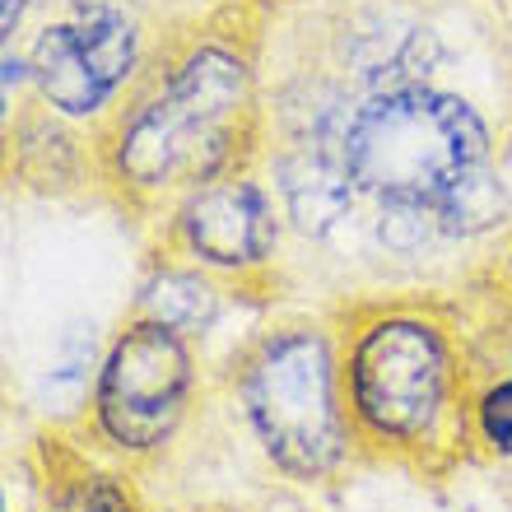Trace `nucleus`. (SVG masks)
Segmentation results:
<instances>
[{
  "label": "nucleus",
  "instance_id": "nucleus-1",
  "mask_svg": "<svg viewBox=\"0 0 512 512\" xmlns=\"http://www.w3.org/2000/svg\"><path fill=\"white\" fill-rule=\"evenodd\" d=\"M252 135V70L233 47H191L168 80L117 117L108 173L131 196H163L229 177Z\"/></svg>",
  "mask_w": 512,
  "mask_h": 512
},
{
  "label": "nucleus",
  "instance_id": "nucleus-2",
  "mask_svg": "<svg viewBox=\"0 0 512 512\" xmlns=\"http://www.w3.org/2000/svg\"><path fill=\"white\" fill-rule=\"evenodd\" d=\"M345 401L359 443L424 466L466 433L452 336L424 312H378L345 354Z\"/></svg>",
  "mask_w": 512,
  "mask_h": 512
},
{
  "label": "nucleus",
  "instance_id": "nucleus-3",
  "mask_svg": "<svg viewBox=\"0 0 512 512\" xmlns=\"http://www.w3.org/2000/svg\"><path fill=\"white\" fill-rule=\"evenodd\" d=\"M238 405L256 447L284 480L326 485L354 457V419L340 391L336 345L322 326H270L238 354Z\"/></svg>",
  "mask_w": 512,
  "mask_h": 512
},
{
  "label": "nucleus",
  "instance_id": "nucleus-4",
  "mask_svg": "<svg viewBox=\"0 0 512 512\" xmlns=\"http://www.w3.org/2000/svg\"><path fill=\"white\" fill-rule=\"evenodd\" d=\"M340 159L359 196L438 201L452 182L489 163V126L457 94L410 84L359 98L340 131Z\"/></svg>",
  "mask_w": 512,
  "mask_h": 512
},
{
  "label": "nucleus",
  "instance_id": "nucleus-5",
  "mask_svg": "<svg viewBox=\"0 0 512 512\" xmlns=\"http://www.w3.org/2000/svg\"><path fill=\"white\" fill-rule=\"evenodd\" d=\"M196 364L187 336L173 326L135 317L108 345L94 382V429L122 457H154L173 443L187 415Z\"/></svg>",
  "mask_w": 512,
  "mask_h": 512
},
{
  "label": "nucleus",
  "instance_id": "nucleus-6",
  "mask_svg": "<svg viewBox=\"0 0 512 512\" xmlns=\"http://www.w3.org/2000/svg\"><path fill=\"white\" fill-rule=\"evenodd\" d=\"M135 70V24L117 5H80L61 24L42 28L28 75L38 84L42 103L61 117H98Z\"/></svg>",
  "mask_w": 512,
  "mask_h": 512
},
{
  "label": "nucleus",
  "instance_id": "nucleus-7",
  "mask_svg": "<svg viewBox=\"0 0 512 512\" xmlns=\"http://www.w3.org/2000/svg\"><path fill=\"white\" fill-rule=\"evenodd\" d=\"M173 233L201 266L247 275V270L266 266L275 256L280 210H275V196L261 182L229 173L187 191V201L177 205Z\"/></svg>",
  "mask_w": 512,
  "mask_h": 512
},
{
  "label": "nucleus",
  "instance_id": "nucleus-8",
  "mask_svg": "<svg viewBox=\"0 0 512 512\" xmlns=\"http://www.w3.org/2000/svg\"><path fill=\"white\" fill-rule=\"evenodd\" d=\"M275 196L280 215L308 238H326L350 219L359 187L340 159V145L322 140H289L275 154Z\"/></svg>",
  "mask_w": 512,
  "mask_h": 512
},
{
  "label": "nucleus",
  "instance_id": "nucleus-9",
  "mask_svg": "<svg viewBox=\"0 0 512 512\" xmlns=\"http://www.w3.org/2000/svg\"><path fill=\"white\" fill-rule=\"evenodd\" d=\"M438 61H443V42L429 24L373 14L354 33H345V75L364 89V98L424 84Z\"/></svg>",
  "mask_w": 512,
  "mask_h": 512
},
{
  "label": "nucleus",
  "instance_id": "nucleus-10",
  "mask_svg": "<svg viewBox=\"0 0 512 512\" xmlns=\"http://www.w3.org/2000/svg\"><path fill=\"white\" fill-rule=\"evenodd\" d=\"M135 317L173 326L177 336H205L219 317V289L205 280L201 270L159 266L140 289Z\"/></svg>",
  "mask_w": 512,
  "mask_h": 512
},
{
  "label": "nucleus",
  "instance_id": "nucleus-11",
  "mask_svg": "<svg viewBox=\"0 0 512 512\" xmlns=\"http://www.w3.org/2000/svg\"><path fill=\"white\" fill-rule=\"evenodd\" d=\"M47 503H52V512H149L126 475L89 466L80 457H66V466H52Z\"/></svg>",
  "mask_w": 512,
  "mask_h": 512
},
{
  "label": "nucleus",
  "instance_id": "nucleus-12",
  "mask_svg": "<svg viewBox=\"0 0 512 512\" xmlns=\"http://www.w3.org/2000/svg\"><path fill=\"white\" fill-rule=\"evenodd\" d=\"M433 205L443 215L447 238H480V233L499 229L508 219V187L494 173V163H480L461 182H452Z\"/></svg>",
  "mask_w": 512,
  "mask_h": 512
},
{
  "label": "nucleus",
  "instance_id": "nucleus-13",
  "mask_svg": "<svg viewBox=\"0 0 512 512\" xmlns=\"http://www.w3.org/2000/svg\"><path fill=\"white\" fill-rule=\"evenodd\" d=\"M378 243L396 256H419L447 238L433 201H378Z\"/></svg>",
  "mask_w": 512,
  "mask_h": 512
},
{
  "label": "nucleus",
  "instance_id": "nucleus-14",
  "mask_svg": "<svg viewBox=\"0 0 512 512\" xmlns=\"http://www.w3.org/2000/svg\"><path fill=\"white\" fill-rule=\"evenodd\" d=\"M475 433H480V443L494 452V457L512 461V378L494 382V387L475 401Z\"/></svg>",
  "mask_w": 512,
  "mask_h": 512
},
{
  "label": "nucleus",
  "instance_id": "nucleus-15",
  "mask_svg": "<svg viewBox=\"0 0 512 512\" xmlns=\"http://www.w3.org/2000/svg\"><path fill=\"white\" fill-rule=\"evenodd\" d=\"M28 5H33V0H5V10H0V28H5V38H14V28H19V19H24Z\"/></svg>",
  "mask_w": 512,
  "mask_h": 512
}]
</instances>
